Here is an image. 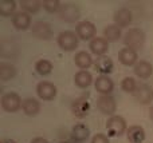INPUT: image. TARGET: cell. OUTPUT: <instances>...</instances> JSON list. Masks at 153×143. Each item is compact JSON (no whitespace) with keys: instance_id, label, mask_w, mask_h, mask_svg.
Here are the masks:
<instances>
[{"instance_id":"6da1fadb","label":"cell","mask_w":153,"mask_h":143,"mask_svg":"<svg viewBox=\"0 0 153 143\" xmlns=\"http://www.w3.org/2000/svg\"><path fill=\"white\" fill-rule=\"evenodd\" d=\"M124 43L130 50H141L145 43V34L141 28H129L124 35Z\"/></svg>"},{"instance_id":"7a4b0ae2","label":"cell","mask_w":153,"mask_h":143,"mask_svg":"<svg viewBox=\"0 0 153 143\" xmlns=\"http://www.w3.org/2000/svg\"><path fill=\"white\" fill-rule=\"evenodd\" d=\"M106 130H108V135L109 136H121L124 133H126V122L122 117L120 115H113L108 119L106 122Z\"/></svg>"},{"instance_id":"3957f363","label":"cell","mask_w":153,"mask_h":143,"mask_svg":"<svg viewBox=\"0 0 153 143\" xmlns=\"http://www.w3.org/2000/svg\"><path fill=\"white\" fill-rule=\"evenodd\" d=\"M78 35L73 31H63L58 35L56 37V43L61 47V50L63 51H74L76 47H78Z\"/></svg>"},{"instance_id":"277c9868","label":"cell","mask_w":153,"mask_h":143,"mask_svg":"<svg viewBox=\"0 0 153 143\" xmlns=\"http://www.w3.org/2000/svg\"><path fill=\"white\" fill-rule=\"evenodd\" d=\"M58 16L61 20L66 23H75L81 16V11L74 3H66V4H62V7L59 8Z\"/></svg>"},{"instance_id":"5b68a950","label":"cell","mask_w":153,"mask_h":143,"mask_svg":"<svg viewBox=\"0 0 153 143\" xmlns=\"http://www.w3.org/2000/svg\"><path fill=\"white\" fill-rule=\"evenodd\" d=\"M23 100L16 92H7L1 96V109L7 112H16L22 109Z\"/></svg>"},{"instance_id":"8992f818","label":"cell","mask_w":153,"mask_h":143,"mask_svg":"<svg viewBox=\"0 0 153 143\" xmlns=\"http://www.w3.org/2000/svg\"><path fill=\"white\" fill-rule=\"evenodd\" d=\"M75 34L78 35L79 39L82 40H90L91 42L95 36V34H97V28H95V26L91 23V21H78L75 26Z\"/></svg>"},{"instance_id":"52a82bcc","label":"cell","mask_w":153,"mask_h":143,"mask_svg":"<svg viewBox=\"0 0 153 143\" xmlns=\"http://www.w3.org/2000/svg\"><path fill=\"white\" fill-rule=\"evenodd\" d=\"M97 109L102 114L113 117L117 111V103L116 99L111 95H100L97 99Z\"/></svg>"},{"instance_id":"ba28073f","label":"cell","mask_w":153,"mask_h":143,"mask_svg":"<svg viewBox=\"0 0 153 143\" xmlns=\"http://www.w3.org/2000/svg\"><path fill=\"white\" fill-rule=\"evenodd\" d=\"M36 94L42 100H53L56 96V87L51 82L43 80L36 86Z\"/></svg>"},{"instance_id":"9c48e42d","label":"cell","mask_w":153,"mask_h":143,"mask_svg":"<svg viewBox=\"0 0 153 143\" xmlns=\"http://www.w3.org/2000/svg\"><path fill=\"white\" fill-rule=\"evenodd\" d=\"M32 34L35 37L40 40H48L53 37V28H51L50 23L39 20L32 24Z\"/></svg>"},{"instance_id":"30bf717a","label":"cell","mask_w":153,"mask_h":143,"mask_svg":"<svg viewBox=\"0 0 153 143\" xmlns=\"http://www.w3.org/2000/svg\"><path fill=\"white\" fill-rule=\"evenodd\" d=\"M94 87L95 91L100 92L101 95H110L111 91L114 90V83L108 75H101L95 79Z\"/></svg>"},{"instance_id":"8fae6325","label":"cell","mask_w":153,"mask_h":143,"mask_svg":"<svg viewBox=\"0 0 153 143\" xmlns=\"http://www.w3.org/2000/svg\"><path fill=\"white\" fill-rule=\"evenodd\" d=\"M114 23L116 26H118L120 28H124V27H128L133 20V13L128 8H120L118 11L114 12Z\"/></svg>"},{"instance_id":"7c38bea8","label":"cell","mask_w":153,"mask_h":143,"mask_svg":"<svg viewBox=\"0 0 153 143\" xmlns=\"http://www.w3.org/2000/svg\"><path fill=\"white\" fill-rule=\"evenodd\" d=\"M89 110H90V104H89V102H87V99H85V98L76 99L71 104L73 115H74L75 118H79V119L86 117V115L89 114Z\"/></svg>"},{"instance_id":"4fadbf2b","label":"cell","mask_w":153,"mask_h":143,"mask_svg":"<svg viewBox=\"0 0 153 143\" xmlns=\"http://www.w3.org/2000/svg\"><path fill=\"white\" fill-rule=\"evenodd\" d=\"M137 59H138V55H137V51L134 50H130L128 47H124L122 50H120L118 52V60L121 62V64L124 66H136L137 64Z\"/></svg>"},{"instance_id":"5bb4252c","label":"cell","mask_w":153,"mask_h":143,"mask_svg":"<svg viewBox=\"0 0 153 143\" xmlns=\"http://www.w3.org/2000/svg\"><path fill=\"white\" fill-rule=\"evenodd\" d=\"M133 95H134L136 100L141 104H149L153 100V90H151L146 84L137 86V90L134 91Z\"/></svg>"},{"instance_id":"9a60e30c","label":"cell","mask_w":153,"mask_h":143,"mask_svg":"<svg viewBox=\"0 0 153 143\" xmlns=\"http://www.w3.org/2000/svg\"><path fill=\"white\" fill-rule=\"evenodd\" d=\"M12 24L16 29L24 31V29L30 28V26H31V16L27 12H24V11L16 12L15 15L12 16Z\"/></svg>"},{"instance_id":"2e32d148","label":"cell","mask_w":153,"mask_h":143,"mask_svg":"<svg viewBox=\"0 0 153 143\" xmlns=\"http://www.w3.org/2000/svg\"><path fill=\"white\" fill-rule=\"evenodd\" d=\"M89 47H90V51H91L94 55L103 56L109 50V42L105 37H94V39L90 42Z\"/></svg>"},{"instance_id":"e0dca14e","label":"cell","mask_w":153,"mask_h":143,"mask_svg":"<svg viewBox=\"0 0 153 143\" xmlns=\"http://www.w3.org/2000/svg\"><path fill=\"white\" fill-rule=\"evenodd\" d=\"M126 138L129 143H143L145 141V130L141 126H130L126 131Z\"/></svg>"},{"instance_id":"ac0fdd59","label":"cell","mask_w":153,"mask_h":143,"mask_svg":"<svg viewBox=\"0 0 153 143\" xmlns=\"http://www.w3.org/2000/svg\"><path fill=\"white\" fill-rule=\"evenodd\" d=\"M133 70H134L136 76L140 78V79H148V78H151L152 74H153V66L146 60L137 62V64L134 66Z\"/></svg>"},{"instance_id":"d6986e66","label":"cell","mask_w":153,"mask_h":143,"mask_svg":"<svg viewBox=\"0 0 153 143\" xmlns=\"http://www.w3.org/2000/svg\"><path fill=\"white\" fill-rule=\"evenodd\" d=\"M22 110L28 117H35L40 111V103L34 98H26L23 99V103H22Z\"/></svg>"},{"instance_id":"ffe728a7","label":"cell","mask_w":153,"mask_h":143,"mask_svg":"<svg viewBox=\"0 0 153 143\" xmlns=\"http://www.w3.org/2000/svg\"><path fill=\"white\" fill-rule=\"evenodd\" d=\"M94 67H95V70H97L98 72H101L102 75H108L113 71L114 64H113V60H111L110 58L103 55V56L97 58V60L94 62Z\"/></svg>"},{"instance_id":"44dd1931","label":"cell","mask_w":153,"mask_h":143,"mask_svg":"<svg viewBox=\"0 0 153 143\" xmlns=\"http://www.w3.org/2000/svg\"><path fill=\"white\" fill-rule=\"evenodd\" d=\"M74 63L76 67L81 68V71H86L90 66L93 64V58L89 52L86 51H79L74 56Z\"/></svg>"},{"instance_id":"7402d4cb","label":"cell","mask_w":153,"mask_h":143,"mask_svg":"<svg viewBox=\"0 0 153 143\" xmlns=\"http://www.w3.org/2000/svg\"><path fill=\"white\" fill-rule=\"evenodd\" d=\"M15 75H16V68L13 64L5 63V62L0 63V80L1 82H7V80L13 79Z\"/></svg>"},{"instance_id":"603a6c76","label":"cell","mask_w":153,"mask_h":143,"mask_svg":"<svg viewBox=\"0 0 153 143\" xmlns=\"http://www.w3.org/2000/svg\"><path fill=\"white\" fill-rule=\"evenodd\" d=\"M93 76L89 71H78L74 76V83L79 88H86L91 84Z\"/></svg>"},{"instance_id":"cb8c5ba5","label":"cell","mask_w":153,"mask_h":143,"mask_svg":"<svg viewBox=\"0 0 153 143\" xmlns=\"http://www.w3.org/2000/svg\"><path fill=\"white\" fill-rule=\"evenodd\" d=\"M89 134H90L89 127H86V126L82 125V123L75 125L74 127H73V130H71V136H73V139H74L75 142L86 141L87 136H89Z\"/></svg>"},{"instance_id":"d4e9b609","label":"cell","mask_w":153,"mask_h":143,"mask_svg":"<svg viewBox=\"0 0 153 143\" xmlns=\"http://www.w3.org/2000/svg\"><path fill=\"white\" fill-rule=\"evenodd\" d=\"M122 36L121 34V28L116 24H110L105 29H103V37H105L108 42H117L120 40Z\"/></svg>"},{"instance_id":"484cf974","label":"cell","mask_w":153,"mask_h":143,"mask_svg":"<svg viewBox=\"0 0 153 143\" xmlns=\"http://www.w3.org/2000/svg\"><path fill=\"white\" fill-rule=\"evenodd\" d=\"M19 4H20L22 10L24 12H27L28 15L36 13L42 8V1H39V0H22Z\"/></svg>"},{"instance_id":"4316f807","label":"cell","mask_w":153,"mask_h":143,"mask_svg":"<svg viewBox=\"0 0 153 143\" xmlns=\"http://www.w3.org/2000/svg\"><path fill=\"white\" fill-rule=\"evenodd\" d=\"M16 1L15 0H0V15L1 16H11L15 15Z\"/></svg>"},{"instance_id":"83f0119b","label":"cell","mask_w":153,"mask_h":143,"mask_svg":"<svg viewBox=\"0 0 153 143\" xmlns=\"http://www.w3.org/2000/svg\"><path fill=\"white\" fill-rule=\"evenodd\" d=\"M53 63H51L50 60H47V59H39V60L35 63V70H36V72L39 75H42V76H46V75L51 74V71H53Z\"/></svg>"},{"instance_id":"f1b7e54d","label":"cell","mask_w":153,"mask_h":143,"mask_svg":"<svg viewBox=\"0 0 153 143\" xmlns=\"http://www.w3.org/2000/svg\"><path fill=\"white\" fill-rule=\"evenodd\" d=\"M121 88L125 91V92L134 94V91L137 90V83H136V80L133 79L132 76H126V78H124V79H122Z\"/></svg>"},{"instance_id":"f546056e","label":"cell","mask_w":153,"mask_h":143,"mask_svg":"<svg viewBox=\"0 0 153 143\" xmlns=\"http://www.w3.org/2000/svg\"><path fill=\"white\" fill-rule=\"evenodd\" d=\"M42 7L45 8L48 13H54V12H58L59 8L62 7V4L59 0H43Z\"/></svg>"},{"instance_id":"4dcf8cb0","label":"cell","mask_w":153,"mask_h":143,"mask_svg":"<svg viewBox=\"0 0 153 143\" xmlns=\"http://www.w3.org/2000/svg\"><path fill=\"white\" fill-rule=\"evenodd\" d=\"M91 143H109V139L103 134H95L91 139Z\"/></svg>"},{"instance_id":"1f68e13d","label":"cell","mask_w":153,"mask_h":143,"mask_svg":"<svg viewBox=\"0 0 153 143\" xmlns=\"http://www.w3.org/2000/svg\"><path fill=\"white\" fill-rule=\"evenodd\" d=\"M31 143H50L46 138H42V136H36L31 141Z\"/></svg>"},{"instance_id":"d6a6232c","label":"cell","mask_w":153,"mask_h":143,"mask_svg":"<svg viewBox=\"0 0 153 143\" xmlns=\"http://www.w3.org/2000/svg\"><path fill=\"white\" fill-rule=\"evenodd\" d=\"M0 143H16V142L13 141V139H3Z\"/></svg>"},{"instance_id":"836d02e7","label":"cell","mask_w":153,"mask_h":143,"mask_svg":"<svg viewBox=\"0 0 153 143\" xmlns=\"http://www.w3.org/2000/svg\"><path fill=\"white\" fill-rule=\"evenodd\" d=\"M149 118L153 120V106L151 107V110H149Z\"/></svg>"},{"instance_id":"e575fe53","label":"cell","mask_w":153,"mask_h":143,"mask_svg":"<svg viewBox=\"0 0 153 143\" xmlns=\"http://www.w3.org/2000/svg\"><path fill=\"white\" fill-rule=\"evenodd\" d=\"M59 143H69V142H59Z\"/></svg>"}]
</instances>
